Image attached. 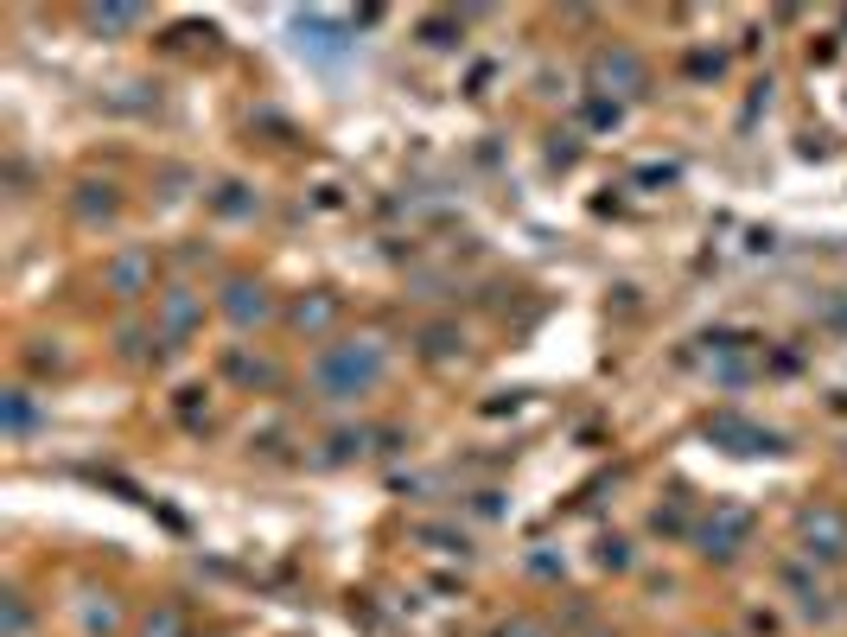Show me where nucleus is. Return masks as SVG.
Listing matches in <instances>:
<instances>
[{"label": "nucleus", "mask_w": 847, "mask_h": 637, "mask_svg": "<svg viewBox=\"0 0 847 637\" xmlns=\"http://www.w3.org/2000/svg\"><path fill=\"white\" fill-rule=\"evenodd\" d=\"M376 370H383V351H376L370 338H357V344H344V351L325 357V383H344V389L376 383Z\"/></svg>", "instance_id": "nucleus-1"}, {"label": "nucleus", "mask_w": 847, "mask_h": 637, "mask_svg": "<svg viewBox=\"0 0 847 637\" xmlns=\"http://www.w3.org/2000/svg\"><path fill=\"white\" fill-rule=\"evenodd\" d=\"M230 294H236V300H230V313H236V319H262V313H268L262 287H230Z\"/></svg>", "instance_id": "nucleus-3"}, {"label": "nucleus", "mask_w": 847, "mask_h": 637, "mask_svg": "<svg viewBox=\"0 0 847 637\" xmlns=\"http://www.w3.org/2000/svg\"><path fill=\"white\" fill-rule=\"evenodd\" d=\"M803 536H809V542L822 536L816 555H828V561H841V555H847V523H841L835 510H809V516H803Z\"/></svg>", "instance_id": "nucleus-2"}]
</instances>
